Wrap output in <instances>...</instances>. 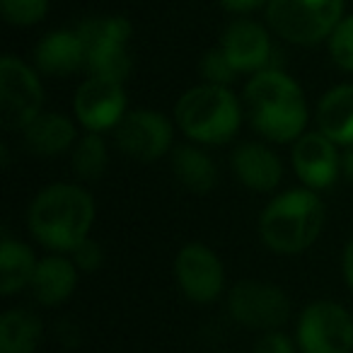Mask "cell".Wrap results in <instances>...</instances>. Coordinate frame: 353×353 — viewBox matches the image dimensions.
Here are the masks:
<instances>
[{
    "label": "cell",
    "mask_w": 353,
    "mask_h": 353,
    "mask_svg": "<svg viewBox=\"0 0 353 353\" xmlns=\"http://www.w3.org/2000/svg\"><path fill=\"white\" fill-rule=\"evenodd\" d=\"M245 114L252 128L271 143H295L310 119L307 97L298 80L281 68L259 70L245 85Z\"/></svg>",
    "instance_id": "cell-1"
},
{
    "label": "cell",
    "mask_w": 353,
    "mask_h": 353,
    "mask_svg": "<svg viewBox=\"0 0 353 353\" xmlns=\"http://www.w3.org/2000/svg\"><path fill=\"white\" fill-rule=\"evenodd\" d=\"M30 232L41 247L70 254L90 237L94 225V199L80 184L56 182L41 189L27 213Z\"/></svg>",
    "instance_id": "cell-2"
},
{
    "label": "cell",
    "mask_w": 353,
    "mask_h": 353,
    "mask_svg": "<svg viewBox=\"0 0 353 353\" xmlns=\"http://www.w3.org/2000/svg\"><path fill=\"white\" fill-rule=\"evenodd\" d=\"M327 208L319 192L303 187L279 194L259 216V237L276 254H303L319 240Z\"/></svg>",
    "instance_id": "cell-3"
},
{
    "label": "cell",
    "mask_w": 353,
    "mask_h": 353,
    "mask_svg": "<svg viewBox=\"0 0 353 353\" xmlns=\"http://www.w3.org/2000/svg\"><path fill=\"white\" fill-rule=\"evenodd\" d=\"M242 117L245 109L228 85H196L174 104L176 128L199 145L230 143L240 131Z\"/></svg>",
    "instance_id": "cell-4"
},
{
    "label": "cell",
    "mask_w": 353,
    "mask_h": 353,
    "mask_svg": "<svg viewBox=\"0 0 353 353\" xmlns=\"http://www.w3.org/2000/svg\"><path fill=\"white\" fill-rule=\"evenodd\" d=\"M75 30L85 44V73L126 83L133 70L131 37L133 27L121 15H99L83 20Z\"/></svg>",
    "instance_id": "cell-5"
},
{
    "label": "cell",
    "mask_w": 353,
    "mask_h": 353,
    "mask_svg": "<svg viewBox=\"0 0 353 353\" xmlns=\"http://www.w3.org/2000/svg\"><path fill=\"white\" fill-rule=\"evenodd\" d=\"M343 17V0H269L271 32L295 46H314L332 37Z\"/></svg>",
    "instance_id": "cell-6"
},
{
    "label": "cell",
    "mask_w": 353,
    "mask_h": 353,
    "mask_svg": "<svg viewBox=\"0 0 353 353\" xmlns=\"http://www.w3.org/2000/svg\"><path fill=\"white\" fill-rule=\"evenodd\" d=\"M44 88L39 70L17 56L0 59V114L10 131H25L41 114Z\"/></svg>",
    "instance_id": "cell-7"
},
{
    "label": "cell",
    "mask_w": 353,
    "mask_h": 353,
    "mask_svg": "<svg viewBox=\"0 0 353 353\" xmlns=\"http://www.w3.org/2000/svg\"><path fill=\"white\" fill-rule=\"evenodd\" d=\"M300 353H353V314L334 300H314L295 327Z\"/></svg>",
    "instance_id": "cell-8"
},
{
    "label": "cell",
    "mask_w": 353,
    "mask_h": 353,
    "mask_svg": "<svg viewBox=\"0 0 353 353\" xmlns=\"http://www.w3.org/2000/svg\"><path fill=\"white\" fill-rule=\"evenodd\" d=\"M230 317L254 332L281 329L290 319V300L279 285L256 279H242L228 293Z\"/></svg>",
    "instance_id": "cell-9"
},
{
    "label": "cell",
    "mask_w": 353,
    "mask_h": 353,
    "mask_svg": "<svg viewBox=\"0 0 353 353\" xmlns=\"http://www.w3.org/2000/svg\"><path fill=\"white\" fill-rule=\"evenodd\" d=\"M114 141L119 150L131 160L155 162L174 148V126L165 114L136 109L126 112V117L114 128Z\"/></svg>",
    "instance_id": "cell-10"
},
{
    "label": "cell",
    "mask_w": 353,
    "mask_h": 353,
    "mask_svg": "<svg viewBox=\"0 0 353 353\" xmlns=\"http://www.w3.org/2000/svg\"><path fill=\"white\" fill-rule=\"evenodd\" d=\"M174 279L192 303L211 305L225 290V269L211 247L189 242L174 256Z\"/></svg>",
    "instance_id": "cell-11"
},
{
    "label": "cell",
    "mask_w": 353,
    "mask_h": 353,
    "mask_svg": "<svg viewBox=\"0 0 353 353\" xmlns=\"http://www.w3.org/2000/svg\"><path fill=\"white\" fill-rule=\"evenodd\" d=\"M126 104L123 83L88 75V80L75 90L73 112L88 133H104L117 128L119 121L126 117Z\"/></svg>",
    "instance_id": "cell-12"
},
{
    "label": "cell",
    "mask_w": 353,
    "mask_h": 353,
    "mask_svg": "<svg viewBox=\"0 0 353 353\" xmlns=\"http://www.w3.org/2000/svg\"><path fill=\"white\" fill-rule=\"evenodd\" d=\"M290 160H293V170L303 187L312 189V192L332 189L341 174L339 145L322 131H305L293 143Z\"/></svg>",
    "instance_id": "cell-13"
},
{
    "label": "cell",
    "mask_w": 353,
    "mask_h": 353,
    "mask_svg": "<svg viewBox=\"0 0 353 353\" xmlns=\"http://www.w3.org/2000/svg\"><path fill=\"white\" fill-rule=\"evenodd\" d=\"M221 51L230 65L240 73H259V70L274 68L271 56H274V44L271 34L264 25L254 20H235L225 27L221 37Z\"/></svg>",
    "instance_id": "cell-14"
},
{
    "label": "cell",
    "mask_w": 353,
    "mask_h": 353,
    "mask_svg": "<svg viewBox=\"0 0 353 353\" xmlns=\"http://www.w3.org/2000/svg\"><path fill=\"white\" fill-rule=\"evenodd\" d=\"M230 165L237 182L256 194H269L283 179V162L266 143L245 141L237 143L230 155Z\"/></svg>",
    "instance_id": "cell-15"
},
{
    "label": "cell",
    "mask_w": 353,
    "mask_h": 353,
    "mask_svg": "<svg viewBox=\"0 0 353 353\" xmlns=\"http://www.w3.org/2000/svg\"><path fill=\"white\" fill-rule=\"evenodd\" d=\"M34 68L51 78H68L85 70V44L78 30H56L44 34L34 46Z\"/></svg>",
    "instance_id": "cell-16"
},
{
    "label": "cell",
    "mask_w": 353,
    "mask_h": 353,
    "mask_svg": "<svg viewBox=\"0 0 353 353\" xmlns=\"http://www.w3.org/2000/svg\"><path fill=\"white\" fill-rule=\"evenodd\" d=\"M78 266L70 256L49 254L39 259L30 288L32 295L44 307H59L63 305L78 288Z\"/></svg>",
    "instance_id": "cell-17"
},
{
    "label": "cell",
    "mask_w": 353,
    "mask_h": 353,
    "mask_svg": "<svg viewBox=\"0 0 353 353\" xmlns=\"http://www.w3.org/2000/svg\"><path fill=\"white\" fill-rule=\"evenodd\" d=\"M22 136H25V145L32 155L54 157L65 150H73V145L78 143V128H75L73 119H68L65 114L41 112L22 131Z\"/></svg>",
    "instance_id": "cell-18"
},
{
    "label": "cell",
    "mask_w": 353,
    "mask_h": 353,
    "mask_svg": "<svg viewBox=\"0 0 353 353\" xmlns=\"http://www.w3.org/2000/svg\"><path fill=\"white\" fill-rule=\"evenodd\" d=\"M317 131L336 145H353V85L343 83L327 90L317 104Z\"/></svg>",
    "instance_id": "cell-19"
},
{
    "label": "cell",
    "mask_w": 353,
    "mask_h": 353,
    "mask_svg": "<svg viewBox=\"0 0 353 353\" xmlns=\"http://www.w3.org/2000/svg\"><path fill=\"white\" fill-rule=\"evenodd\" d=\"M172 172L176 182L192 194H208L218 184V167L199 143H179L172 148Z\"/></svg>",
    "instance_id": "cell-20"
},
{
    "label": "cell",
    "mask_w": 353,
    "mask_h": 353,
    "mask_svg": "<svg viewBox=\"0 0 353 353\" xmlns=\"http://www.w3.org/2000/svg\"><path fill=\"white\" fill-rule=\"evenodd\" d=\"M37 264H39V259L34 256L32 247H27L25 242L15 240L10 235H3V245H0V293L15 295L20 290L30 288Z\"/></svg>",
    "instance_id": "cell-21"
},
{
    "label": "cell",
    "mask_w": 353,
    "mask_h": 353,
    "mask_svg": "<svg viewBox=\"0 0 353 353\" xmlns=\"http://www.w3.org/2000/svg\"><path fill=\"white\" fill-rule=\"evenodd\" d=\"M44 336L39 317L27 307H12L0 317V353H37Z\"/></svg>",
    "instance_id": "cell-22"
},
{
    "label": "cell",
    "mask_w": 353,
    "mask_h": 353,
    "mask_svg": "<svg viewBox=\"0 0 353 353\" xmlns=\"http://www.w3.org/2000/svg\"><path fill=\"white\" fill-rule=\"evenodd\" d=\"M109 165V150L107 143L99 133H85L78 138L70 152V167L83 182H97L107 172Z\"/></svg>",
    "instance_id": "cell-23"
},
{
    "label": "cell",
    "mask_w": 353,
    "mask_h": 353,
    "mask_svg": "<svg viewBox=\"0 0 353 353\" xmlns=\"http://www.w3.org/2000/svg\"><path fill=\"white\" fill-rule=\"evenodd\" d=\"M51 0H0V12L8 25L34 27L49 12Z\"/></svg>",
    "instance_id": "cell-24"
},
{
    "label": "cell",
    "mask_w": 353,
    "mask_h": 353,
    "mask_svg": "<svg viewBox=\"0 0 353 353\" xmlns=\"http://www.w3.org/2000/svg\"><path fill=\"white\" fill-rule=\"evenodd\" d=\"M332 61L346 73H353V15H343L327 39Z\"/></svg>",
    "instance_id": "cell-25"
},
{
    "label": "cell",
    "mask_w": 353,
    "mask_h": 353,
    "mask_svg": "<svg viewBox=\"0 0 353 353\" xmlns=\"http://www.w3.org/2000/svg\"><path fill=\"white\" fill-rule=\"evenodd\" d=\"M201 78L203 83L211 85H230L237 78V70L230 65V61L225 59V54L221 51V46L211 49L206 56L201 59Z\"/></svg>",
    "instance_id": "cell-26"
},
{
    "label": "cell",
    "mask_w": 353,
    "mask_h": 353,
    "mask_svg": "<svg viewBox=\"0 0 353 353\" xmlns=\"http://www.w3.org/2000/svg\"><path fill=\"white\" fill-rule=\"evenodd\" d=\"M70 259L75 261L80 271H97L104 261V252H102V245L92 237L83 240L73 252H70Z\"/></svg>",
    "instance_id": "cell-27"
},
{
    "label": "cell",
    "mask_w": 353,
    "mask_h": 353,
    "mask_svg": "<svg viewBox=\"0 0 353 353\" xmlns=\"http://www.w3.org/2000/svg\"><path fill=\"white\" fill-rule=\"evenodd\" d=\"M252 353H295V343L281 329H271V332H261Z\"/></svg>",
    "instance_id": "cell-28"
},
{
    "label": "cell",
    "mask_w": 353,
    "mask_h": 353,
    "mask_svg": "<svg viewBox=\"0 0 353 353\" xmlns=\"http://www.w3.org/2000/svg\"><path fill=\"white\" fill-rule=\"evenodd\" d=\"M221 8L230 15H250L269 6V0H218Z\"/></svg>",
    "instance_id": "cell-29"
},
{
    "label": "cell",
    "mask_w": 353,
    "mask_h": 353,
    "mask_svg": "<svg viewBox=\"0 0 353 353\" xmlns=\"http://www.w3.org/2000/svg\"><path fill=\"white\" fill-rule=\"evenodd\" d=\"M56 334H59L61 343H63L65 348L80 346V329L75 327L73 322H61L59 327H56Z\"/></svg>",
    "instance_id": "cell-30"
},
{
    "label": "cell",
    "mask_w": 353,
    "mask_h": 353,
    "mask_svg": "<svg viewBox=\"0 0 353 353\" xmlns=\"http://www.w3.org/2000/svg\"><path fill=\"white\" fill-rule=\"evenodd\" d=\"M341 271H343V281H346V285L353 290V237L348 240L346 250H343V256H341Z\"/></svg>",
    "instance_id": "cell-31"
},
{
    "label": "cell",
    "mask_w": 353,
    "mask_h": 353,
    "mask_svg": "<svg viewBox=\"0 0 353 353\" xmlns=\"http://www.w3.org/2000/svg\"><path fill=\"white\" fill-rule=\"evenodd\" d=\"M341 174L353 184V145H348L346 150L341 152Z\"/></svg>",
    "instance_id": "cell-32"
},
{
    "label": "cell",
    "mask_w": 353,
    "mask_h": 353,
    "mask_svg": "<svg viewBox=\"0 0 353 353\" xmlns=\"http://www.w3.org/2000/svg\"><path fill=\"white\" fill-rule=\"evenodd\" d=\"M223 353H228V351H223Z\"/></svg>",
    "instance_id": "cell-33"
},
{
    "label": "cell",
    "mask_w": 353,
    "mask_h": 353,
    "mask_svg": "<svg viewBox=\"0 0 353 353\" xmlns=\"http://www.w3.org/2000/svg\"><path fill=\"white\" fill-rule=\"evenodd\" d=\"M351 314H353V312H351Z\"/></svg>",
    "instance_id": "cell-34"
}]
</instances>
